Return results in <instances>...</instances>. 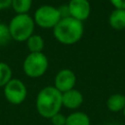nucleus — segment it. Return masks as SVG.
<instances>
[{
  "mask_svg": "<svg viewBox=\"0 0 125 125\" xmlns=\"http://www.w3.org/2000/svg\"><path fill=\"white\" fill-rule=\"evenodd\" d=\"M58 9H59V12H60V14H61L62 19H64V18H68V17H70V15H69V10H68L67 5L61 6V7H60V8H58Z\"/></svg>",
  "mask_w": 125,
  "mask_h": 125,
  "instance_id": "a211bd4d",
  "label": "nucleus"
},
{
  "mask_svg": "<svg viewBox=\"0 0 125 125\" xmlns=\"http://www.w3.org/2000/svg\"><path fill=\"white\" fill-rule=\"evenodd\" d=\"M109 1L115 9H124L125 10V0H109Z\"/></svg>",
  "mask_w": 125,
  "mask_h": 125,
  "instance_id": "6ab92c4d",
  "label": "nucleus"
},
{
  "mask_svg": "<svg viewBox=\"0 0 125 125\" xmlns=\"http://www.w3.org/2000/svg\"><path fill=\"white\" fill-rule=\"evenodd\" d=\"M11 39H12V37H11V34L9 31L8 25L0 22V46L6 45Z\"/></svg>",
  "mask_w": 125,
  "mask_h": 125,
  "instance_id": "dca6fc26",
  "label": "nucleus"
},
{
  "mask_svg": "<svg viewBox=\"0 0 125 125\" xmlns=\"http://www.w3.org/2000/svg\"><path fill=\"white\" fill-rule=\"evenodd\" d=\"M50 120H51V125H65L66 116H64L62 113L59 112V113L55 114L54 116H52L50 118Z\"/></svg>",
  "mask_w": 125,
  "mask_h": 125,
  "instance_id": "f3484780",
  "label": "nucleus"
},
{
  "mask_svg": "<svg viewBox=\"0 0 125 125\" xmlns=\"http://www.w3.org/2000/svg\"><path fill=\"white\" fill-rule=\"evenodd\" d=\"M123 115H124V118H125V106H124V108H123Z\"/></svg>",
  "mask_w": 125,
  "mask_h": 125,
  "instance_id": "412c9836",
  "label": "nucleus"
},
{
  "mask_svg": "<svg viewBox=\"0 0 125 125\" xmlns=\"http://www.w3.org/2000/svg\"><path fill=\"white\" fill-rule=\"evenodd\" d=\"M50 125H51V124H50Z\"/></svg>",
  "mask_w": 125,
  "mask_h": 125,
  "instance_id": "5701e85b",
  "label": "nucleus"
},
{
  "mask_svg": "<svg viewBox=\"0 0 125 125\" xmlns=\"http://www.w3.org/2000/svg\"><path fill=\"white\" fill-rule=\"evenodd\" d=\"M97 125H104V124H97Z\"/></svg>",
  "mask_w": 125,
  "mask_h": 125,
  "instance_id": "4be33fe9",
  "label": "nucleus"
},
{
  "mask_svg": "<svg viewBox=\"0 0 125 125\" xmlns=\"http://www.w3.org/2000/svg\"><path fill=\"white\" fill-rule=\"evenodd\" d=\"M12 4V0H0V10L7 9Z\"/></svg>",
  "mask_w": 125,
  "mask_h": 125,
  "instance_id": "aec40b11",
  "label": "nucleus"
},
{
  "mask_svg": "<svg viewBox=\"0 0 125 125\" xmlns=\"http://www.w3.org/2000/svg\"><path fill=\"white\" fill-rule=\"evenodd\" d=\"M67 7L70 17L80 21L87 20L91 13V5L88 0H69Z\"/></svg>",
  "mask_w": 125,
  "mask_h": 125,
  "instance_id": "6e6552de",
  "label": "nucleus"
},
{
  "mask_svg": "<svg viewBox=\"0 0 125 125\" xmlns=\"http://www.w3.org/2000/svg\"><path fill=\"white\" fill-rule=\"evenodd\" d=\"M32 5V0H12L11 7L17 15L27 14Z\"/></svg>",
  "mask_w": 125,
  "mask_h": 125,
  "instance_id": "4468645a",
  "label": "nucleus"
},
{
  "mask_svg": "<svg viewBox=\"0 0 125 125\" xmlns=\"http://www.w3.org/2000/svg\"><path fill=\"white\" fill-rule=\"evenodd\" d=\"M3 93L5 99L12 104L18 105L24 102L27 96V89L24 83L18 79L12 78L4 87Z\"/></svg>",
  "mask_w": 125,
  "mask_h": 125,
  "instance_id": "423d86ee",
  "label": "nucleus"
},
{
  "mask_svg": "<svg viewBox=\"0 0 125 125\" xmlns=\"http://www.w3.org/2000/svg\"><path fill=\"white\" fill-rule=\"evenodd\" d=\"M76 83L75 73L68 68L61 69L55 76L54 87L62 94L74 88Z\"/></svg>",
  "mask_w": 125,
  "mask_h": 125,
  "instance_id": "0eeeda50",
  "label": "nucleus"
},
{
  "mask_svg": "<svg viewBox=\"0 0 125 125\" xmlns=\"http://www.w3.org/2000/svg\"><path fill=\"white\" fill-rule=\"evenodd\" d=\"M108 22L113 29L121 30L125 28V10L114 9L109 15Z\"/></svg>",
  "mask_w": 125,
  "mask_h": 125,
  "instance_id": "9d476101",
  "label": "nucleus"
},
{
  "mask_svg": "<svg viewBox=\"0 0 125 125\" xmlns=\"http://www.w3.org/2000/svg\"><path fill=\"white\" fill-rule=\"evenodd\" d=\"M62 20L59 9L51 5H43L39 7L33 17L34 23L42 28H54Z\"/></svg>",
  "mask_w": 125,
  "mask_h": 125,
  "instance_id": "39448f33",
  "label": "nucleus"
},
{
  "mask_svg": "<svg viewBox=\"0 0 125 125\" xmlns=\"http://www.w3.org/2000/svg\"><path fill=\"white\" fill-rule=\"evenodd\" d=\"M83 95L76 89H71L62 94V106L68 109H77L83 104Z\"/></svg>",
  "mask_w": 125,
  "mask_h": 125,
  "instance_id": "1a4fd4ad",
  "label": "nucleus"
},
{
  "mask_svg": "<svg viewBox=\"0 0 125 125\" xmlns=\"http://www.w3.org/2000/svg\"><path fill=\"white\" fill-rule=\"evenodd\" d=\"M49 62L47 57L41 53H29L23 61L22 69L26 76L38 78L45 74L48 69Z\"/></svg>",
  "mask_w": 125,
  "mask_h": 125,
  "instance_id": "20e7f679",
  "label": "nucleus"
},
{
  "mask_svg": "<svg viewBox=\"0 0 125 125\" xmlns=\"http://www.w3.org/2000/svg\"><path fill=\"white\" fill-rule=\"evenodd\" d=\"M84 26L82 21L71 17L62 19L53 28L55 38L62 44L72 45L77 43L83 36Z\"/></svg>",
  "mask_w": 125,
  "mask_h": 125,
  "instance_id": "f03ea898",
  "label": "nucleus"
},
{
  "mask_svg": "<svg viewBox=\"0 0 125 125\" xmlns=\"http://www.w3.org/2000/svg\"><path fill=\"white\" fill-rule=\"evenodd\" d=\"M12 68L6 62H0V87H4L12 79Z\"/></svg>",
  "mask_w": 125,
  "mask_h": 125,
  "instance_id": "2eb2a0df",
  "label": "nucleus"
},
{
  "mask_svg": "<svg viewBox=\"0 0 125 125\" xmlns=\"http://www.w3.org/2000/svg\"><path fill=\"white\" fill-rule=\"evenodd\" d=\"M34 24L33 19L28 14L16 15L8 25L12 39L19 42L26 41L33 35Z\"/></svg>",
  "mask_w": 125,
  "mask_h": 125,
  "instance_id": "7ed1b4c3",
  "label": "nucleus"
},
{
  "mask_svg": "<svg viewBox=\"0 0 125 125\" xmlns=\"http://www.w3.org/2000/svg\"><path fill=\"white\" fill-rule=\"evenodd\" d=\"M26 45L30 53H41L44 48V40L40 35H31L26 40Z\"/></svg>",
  "mask_w": 125,
  "mask_h": 125,
  "instance_id": "ddd939ff",
  "label": "nucleus"
},
{
  "mask_svg": "<svg viewBox=\"0 0 125 125\" xmlns=\"http://www.w3.org/2000/svg\"><path fill=\"white\" fill-rule=\"evenodd\" d=\"M65 125H91V121L85 112L74 111L66 116Z\"/></svg>",
  "mask_w": 125,
  "mask_h": 125,
  "instance_id": "f8f14e48",
  "label": "nucleus"
},
{
  "mask_svg": "<svg viewBox=\"0 0 125 125\" xmlns=\"http://www.w3.org/2000/svg\"><path fill=\"white\" fill-rule=\"evenodd\" d=\"M106 106L112 112L123 110L125 106V96L122 94H113L106 100Z\"/></svg>",
  "mask_w": 125,
  "mask_h": 125,
  "instance_id": "9b49d317",
  "label": "nucleus"
},
{
  "mask_svg": "<svg viewBox=\"0 0 125 125\" xmlns=\"http://www.w3.org/2000/svg\"><path fill=\"white\" fill-rule=\"evenodd\" d=\"M35 107L40 116L50 119L62 107V93L54 86L44 87L36 96Z\"/></svg>",
  "mask_w": 125,
  "mask_h": 125,
  "instance_id": "f257e3e1",
  "label": "nucleus"
}]
</instances>
